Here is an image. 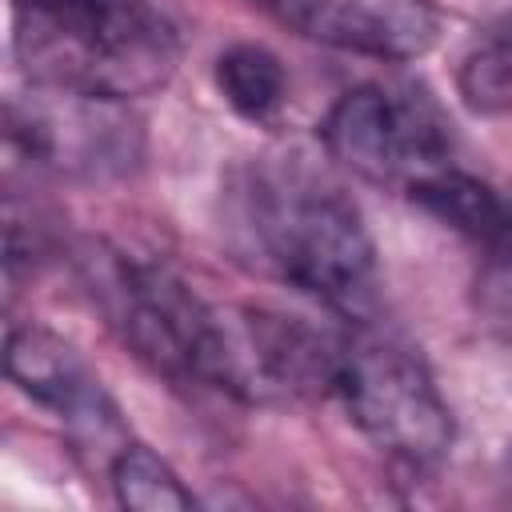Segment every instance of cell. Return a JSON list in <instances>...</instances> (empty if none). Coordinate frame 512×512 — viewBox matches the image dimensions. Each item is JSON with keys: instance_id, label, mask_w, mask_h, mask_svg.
<instances>
[{"instance_id": "cell-1", "label": "cell", "mask_w": 512, "mask_h": 512, "mask_svg": "<svg viewBox=\"0 0 512 512\" xmlns=\"http://www.w3.org/2000/svg\"><path fill=\"white\" fill-rule=\"evenodd\" d=\"M224 240L248 268L360 316L376 296V244L356 200L308 156H256L224 180Z\"/></svg>"}, {"instance_id": "cell-2", "label": "cell", "mask_w": 512, "mask_h": 512, "mask_svg": "<svg viewBox=\"0 0 512 512\" xmlns=\"http://www.w3.org/2000/svg\"><path fill=\"white\" fill-rule=\"evenodd\" d=\"M12 52L40 88L132 100L172 80L184 24L172 0H12Z\"/></svg>"}, {"instance_id": "cell-3", "label": "cell", "mask_w": 512, "mask_h": 512, "mask_svg": "<svg viewBox=\"0 0 512 512\" xmlns=\"http://www.w3.org/2000/svg\"><path fill=\"white\" fill-rule=\"evenodd\" d=\"M84 280L120 340L156 372L180 384L224 392L228 384V308L196 296L172 268L124 252L92 248Z\"/></svg>"}, {"instance_id": "cell-4", "label": "cell", "mask_w": 512, "mask_h": 512, "mask_svg": "<svg viewBox=\"0 0 512 512\" xmlns=\"http://www.w3.org/2000/svg\"><path fill=\"white\" fill-rule=\"evenodd\" d=\"M328 392L348 420L404 464H436L452 448V412L428 364L396 336L352 328L336 336Z\"/></svg>"}, {"instance_id": "cell-5", "label": "cell", "mask_w": 512, "mask_h": 512, "mask_svg": "<svg viewBox=\"0 0 512 512\" xmlns=\"http://www.w3.org/2000/svg\"><path fill=\"white\" fill-rule=\"evenodd\" d=\"M328 152L356 176L412 192L452 164V124L444 108L408 84H364L336 100L324 120Z\"/></svg>"}, {"instance_id": "cell-6", "label": "cell", "mask_w": 512, "mask_h": 512, "mask_svg": "<svg viewBox=\"0 0 512 512\" xmlns=\"http://www.w3.org/2000/svg\"><path fill=\"white\" fill-rule=\"evenodd\" d=\"M8 152L32 168L104 180L136 164L140 128L124 100L32 84L28 100H8Z\"/></svg>"}, {"instance_id": "cell-7", "label": "cell", "mask_w": 512, "mask_h": 512, "mask_svg": "<svg viewBox=\"0 0 512 512\" xmlns=\"http://www.w3.org/2000/svg\"><path fill=\"white\" fill-rule=\"evenodd\" d=\"M8 380L44 412H52L80 444H108L124 436L120 408L80 360V352L40 324H8L4 336Z\"/></svg>"}, {"instance_id": "cell-8", "label": "cell", "mask_w": 512, "mask_h": 512, "mask_svg": "<svg viewBox=\"0 0 512 512\" xmlns=\"http://www.w3.org/2000/svg\"><path fill=\"white\" fill-rule=\"evenodd\" d=\"M272 12L308 40L372 60H416L440 36L428 0H280Z\"/></svg>"}, {"instance_id": "cell-9", "label": "cell", "mask_w": 512, "mask_h": 512, "mask_svg": "<svg viewBox=\"0 0 512 512\" xmlns=\"http://www.w3.org/2000/svg\"><path fill=\"white\" fill-rule=\"evenodd\" d=\"M428 216L472 240L492 264H512V196L448 164L408 192Z\"/></svg>"}, {"instance_id": "cell-10", "label": "cell", "mask_w": 512, "mask_h": 512, "mask_svg": "<svg viewBox=\"0 0 512 512\" xmlns=\"http://www.w3.org/2000/svg\"><path fill=\"white\" fill-rule=\"evenodd\" d=\"M216 88L244 120H268L284 108L288 76L280 60L260 44H232L216 60Z\"/></svg>"}, {"instance_id": "cell-11", "label": "cell", "mask_w": 512, "mask_h": 512, "mask_svg": "<svg viewBox=\"0 0 512 512\" xmlns=\"http://www.w3.org/2000/svg\"><path fill=\"white\" fill-rule=\"evenodd\" d=\"M108 480L112 492L124 508L136 512H188L192 492L180 484V476L144 444L124 440L116 456L108 460Z\"/></svg>"}, {"instance_id": "cell-12", "label": "cell", "mask_w": 512, "mask_h": 512, "mask_svg": "<svg viewBox=\"0 0 512 512\" xmlns=\"http://www.w3.org/2000/svg\"><path fill=\"white\" fill-rule=\"evenodd\" d=\"M464 92L480 108H504L512 104V12H504L472 48L464 60Z\"/></svg>"}, {"instance_id": "cell-13", "label": "cell", "mask_w": 512, "mask_h": 512, "mask_svg": "<svg viewBox=\"0 0 512 512\" xmlns=\"http://www.w3.org/2000/svg\"><path fill=\"white\" fill-rule=\"evenodd\" d=\"M488 308L512 332V264H488Z\"/></svg>"}, {"instance_id": "cell-14", "label": "cell", "mask_w": 512, "mask_h": 512, "mask_svg": "<svg viewBox=\"0 0 512 512\" xmlns=\"http://www.w3.org/2000/svg\"><path fill=\"white\" fill-rule=\"evenodd\" d=\"M256 4H264V8H276V4H280V0H256Z\"/></svg>"}]
</instances>
